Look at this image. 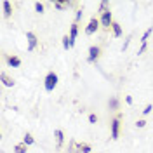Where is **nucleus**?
Listing matches in <instances>:
<instances>
[{"mask_svg": "<svg viewBox=\"0 0 153 153\" xmlns=\"http://www.w3.org/2000/svg\"><path fill=\"white\" fill-rule=\"evenodd\" d=\"M111 30H113L115 37H122V26H120L118 23H113V25H111Z\"/></svg>", "mask_w": 153, "mask_h": 153, "instance_id": "13", "label": "nucleus"}, {"mask_svg": "<svg viewBox=\"0 0 153 153\" xmlns=\"http://www.w3.org/2000/svg\"><path fill=\"white\" fill-rule=\"evenodd\" d=\"M14 153H26V144L25 143H19L14 146Z\"/></svg>", "mask_w": 153, "mask_h": 153, "instance_id": "14", "label": "nucleus"}, {"mask_svg": "<svg viewBox=\"0 0 153 153\" xmlns=\"http://www.w3.org/2000/svg\"><path fill=\"white\" fill-rule=\"evenodd\" d=\"M144 51H146V44H141V49L137 51V54H143Z\"/></svg>", "mask_w": 153, "mask_h": 153, "instance_id": "25", "label": "nucleus"}, {"mask_svg": "<svg viewBox=\"0 0 153 153\" xmlns=\"http://www.w3.org/2000/svg\"><path fill=\"white\" fill-rule=\"evenodd\" d=\"M26 40H28V51H33V49L37 47V37H35V33H31V31H28L26 33Z\"/></svg>", "mask_w": 153, "mask_h": 153, "instance_id": "6", "label": "nucleus"}, {"mask_svg": "<svg viewBox=\"0 0 153 153\" xmlns=\"http://www.w3.org/2000/svg\"><path fill=\"white\" fill-rule=\"evenodd\" d=\"M106 7H108V2H101V4H99V12H101V14H103V12H105L106 10Z\"/></svg>", "mask_w": 153, "mask_h": 153, "instance_id": "21", "label": "nucleus"}, {"mask_svg": "<svg viewBox=\"0 0 153 153\" xmlns=\"http://www.w3.org/2000/svg\"><path fill=\"white\" fill-rule=\"evenodd\" d=\"M152 31H153V28H148L146 31H144L143 37H141V44H146V42H148V37L152 35Z\"/></svg>", "mask_w": 153, "mask_h": 153, "instance_id": "16", "label": "nucleus"}, {"mask_svg": "<svg viewBox=\"0 0 153 153\" xmlns=\"http://www.w3.org/2000/svg\"><path fill=\"white\" fill-rule=\"evenodd\" d=\"M89 122H91V124H96V122H97V117H96L94 113H91L89 115Z\"/></svg>", "mask_w": 153, "mask_h": 153, "instance_id": "23", "label": "nucleus"}, {"mask_svg": "<svg viewBox=\"0 0 153 153\" xmlns=\"http://www.w3.org/2000/svg\"><path fill=\"white\" fill-rule=\"evenodd\" d=\"M99 47L97 45H92V47L89 49V57H87V61L89 63H94V61H97V57H99Z\"/></svg>", "mask_w": 153, "mask_h": 153, "instance_id": "5", "label": "nucleus"}, {"mask_svg": "<svg viewBox=\"0 0 153 153\" xmlns=\"http://www.w3.org/2000/svg\"><path fill=\"white\" fill-rule=\"evenodd\" d=\"M63 47H65V49L71 47V40H70V37H68V35H66V37H63Z\"/></svg>", "mask_w": 153, "mask_h": 153, "instance_id": "18", "label": "nucleus"}, {"mask_svg": "<svg viewBox=\"0 0 153 153\" xmlns=\"http://www.w3.org/2000/svg\"><path fill=\"white\" fill-rule=\"evenodd\" d=\"M99 23L103 25V28H111V25H113V16H111V12H110V9H106L103 14H101V19H99Z\"/></svg>", "mask_w": 153, "mask_h": 153, "instance_id": "2", "label": "nucleus"}, {"mask_svg": "<svg viewBox=\"0 0 153 153\" xmlns=\"http://www.w3.org/2000/svg\"><path fill=\"white\" fill-rule=\"evenodd\" d=\"M57 85V75L54 73V71H51V73H47V76H45V80H44V87H45V91H54V87Z\"/></svg>", "mask_w": 153, "mask_h": 153, "instance_id": "1", "label": "nucleus"}, {"mask_svg": "<svg viewBox=\"0 0 153 153\" xmlns=\"http://www.w3.org/2000/svg\"><path fill=\"white\" fill-rule=\"evenodd\" d=\"M78 152H82V153H91V146H89V144H78Z\"/></svg>", "mask_w": 153, "mask_h": 153, "instance_id": "17", "label": "nucleus"}, {"mask_svg": "<svg viewBox=\"0 0 153 153\" xmlns=\"http://www.w3.org/2000/svg\"><path fill=\"white\" fill-rule=\"evenodd\" d=\"M97 28H99V19L91 18V21H89V25H87V28H85V33L87 35H92Z\"/></svg>", "mask_w": 153, "mask_h": 153, "instance_id": "3", "label": "nucleus"}, {"mask_svg": "<svg viewBox=\"0 0 153 153\" xmlns=\"http://www.w3.org/2000/svg\"><path fill=\"white\" fill-rule=\"evenodd\" d=\"M118 134H120V118L117 117L111 122V139H118Z\"/></svg>", "mask_w": 153, "mask_h": 153, "instance_id": "4", "label": "nucleus"}, {"mask_svg": "<svg viewBox=\"0 0 153 153\" xmlns=\"http://www.w3.org/2000/svg\"><path fill=\"white\" fill-rule=\"evenodd\" d=\"M35 10L42 14V12H44V4H40V2H35Z\"/></svg>", "mask_w": 153, "mask_h": 153, "instance_id": "20", "label": "nucleus"}, {"mask_svg": "<svg viewBox=\"0 0 153 153\" xmlns=\"http://www.w3.org/2000/svg\"><path fill=\"white\" fill-rule=\"evenodd\" d=\"M70 5H73V2H54V7H56L57 10H65V9H68Z\"/></svg>", "mask_w": 153, "mask_h": 153, "instance_id": "11", "label": "nucleus"}, {"mask_svg": "<svg viewBox=\"0 0 153 153\" xmlns=\"http://www.w3.org/2000/svg\"><path fill=\"white\" fill-rule=\"evenodd\" d=\"M2 7H4V16H5V18H9L10 14H12V7H10V2L4 0V2H2Z\"/></svg>", "mask_w": 153, "mask_h": 153, "instance_id": "10", "label": "nucleus"}, {"mask_svg": "<svg viewBox=\"0 0 153 153\" xmlns=\"http://www.w3.org/2000/svg\"><path fill=\"white\" fill-rule=\"evenodd\" d=\"M7 63H9V66H12V68H19L21 66V59L16 57V56H9L7 57Z\"/></svg>", "mask_w": 153, "mask_h": 153, "instance_id": "9", "label": "nucleus"}, {"mask_svg": "<svg viewBox=\"0 0 153 153\" xmlns=\"http://www.w3.org/2000/svg\"><path fill=\"white\" fill-rule=\"evenodd\" d=\"M125 101H127V105H132V97H131V96H127Z\"/></svg>", "mask_w": 153, "mask_h": 153, "instance_id": "27", "label": "nucleus"}, {"mask_svg": "<svg viewBox=\"0 0 153 153\" xmlns=\"http://www.w3.org/2000/svg\"><path fill=\"white\" fill-rule=\"evenodd\" d=\"M0 78H2V84H4L5 87H14V80H12V78H10V76L7 75L5 71H2Z\"/></svg>", "mask_w": 153, "mask_h": 153, "instance_id": "7", "label": "nucleus"}, {"mask_svg": "<svg viewBox=\"0 0 153 153\" xmlns=\"http://www.w3.org/2000/svg\"><path fill=\"white\" fill-rule=\"evenodd\" d=\"M137 127H144V125H146V120H137Z\"/></svg>", "mask_w": 153, "mask_h": 153, "instance_id": "26", "label": "nucleus"}, {"mask_svg": "<svg viewBox=\"0 0 153 153\" xmlns=\"http://www.w3.org/2000/svg\"><path fill=\"white\" fill-rule=\"evenodd\" d=\"M152 110H153V106H152V105H148V106H146V108L143 110V115H150V113H152Z\"/></svg>", "mask_w": 153, "mask_h": 153, "instance_id": "22", "label": "nucleus"}, {"mask_svg": "<svg viewBox=\"0 0 153 153\" xmlns=\"http://www.w3.org/2000/svg\"><path fill=\"white\" fill-rule=\"evenodd\" d=\"M82 16H84V12H82V10H76V14H75V23H76V21H80V19H82Z\"/></svg>", "mask_w": 153, "mask_h": 153, "instance_id": "24", "label": "nucleus"}, {"mask_svg": "<svg viewBox=\"0 0 153 153\" xmlns=\"http://www.w3.org/2000/svg\"><path fill=\"white\" fill-rule=\"evenodd\" d=\"M23 143L26 144V146H30V144L35 143V139H33V136H31V134H25V137H23Z\"/></svg>", "mask_w": 153, "mask_h": 153, "instance_id": "15", "label": "nucleus"}, {"mask_svg": "<svg viewBox=\"0 0 153 153\" xmlns=\"http://www.w3.org/2000/svg\"><path fill=\"white\" fill-rule=\"evenodd\" d=\"M110 108H111V110H117V108H118V99H117V97H111V99H110Z\"/></svg>", "mask_w": 153, "mask_h": 153, "instance_id": "19", "label": "nucleus"}, {"mask_svg": "<svg viewBox=\"0 0 153 153\" xmlns=\"http://www.w3.org/2000/svg\"><path fill=\"white\" fill-rule=\"evenodd\" d=\"M76 33H78V25H76V23H73V25H71V28H70V40H71V47L75 45Z\"/></svg>", "mask_w": 153, "mask_h": 153, "instance_id": "8", "label": "nucleus"}, {"mask_svg": "<svg viewBox=\"0 0 153 153\" xmlns=\"http://www.w3.org/2000/svg\"><path fill=\"white\" fill-rule=\"evenodd\" d=\"M54 136H56V143H57V146L61 148V146H63V141H65V134H63L61 131H59V129H57V131H54Z\"/></svg>", "mask_w": 153, "mask_h": 153, "instance_id": "12", "label": "nucleus"}]
</instances>
